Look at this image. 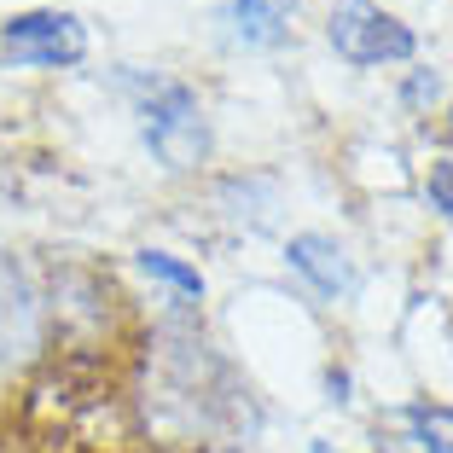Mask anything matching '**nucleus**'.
I'll list each match as a JSON object with an SVG mask.
<instances>
[{"instance_id": "obj_1", "label": "nucleus", "mask_w": 453, "mask_h": 453, "mask_svg": "<svg viewBox=\"0 0 453 453\" xmlns=\"http://www.w3.org/2000/svg\"><path fill=\"white\" fill-rule=\"evenodd\" d=\"M134 99V117H140V146L157 157V169L169 174H198L210 163V111H203L198 88L180 76H163V70H128L122 76Z\"/></svg>"}, {"instance_id": "obj_2", "label": "nucleus", "mask_w": 453, "mask_h": 453, "mask_svg": "<svg viewBox=\"0 0 453 453\" xmlns=\"http://www.w3.org/2000/svg\"><path fill=\"white\" fill-rule=\"evenodd\" d=\"M326 41H332V53L355 70L407 65V58L418 53L413 24H401L378 0H337L332 12H326Z\"/></svg>"}, {"instance_id": "obj_3", "label": "nucleus", "mask_w": 453, "mask_h": 453, "mask_svg": "<svg viewBox=\"0 0 453 453\" xmlns=\"http://www.w3.org/2000/svg\"><path fill=\"white\" fill-rule=\"evenodd\" d=\"M0 58L12 70H76L88 58V24L58 6L12 12L0 24Z\"/></svg>"}, {"instance_id": "obj_4", "label": "nucleus", "mask_w": 453, "mask_h": 453, "mask_svg": "<svg viewBox=\"0 0 453 453\" xmlns=\"http://www.w3.org/2000/svg\"><path fill=\"white\" fill-rule=\"evenodd\" d=\"M285 262H291V273H303L326 303H349V296L360 291L355 256H349L332 233H296V239L285 244Z\"/></svg>"}, {"instance_id": "obj_5", "label": "nucleus", "mask_w": 453, "mask_h": 453, "mask_svg": "<svg viewBox=\"0 0 453 453\" xmlns=\"http://www.w3.org/2000/svg\"><path fill=\"white\" fill-rule=\"evenodd\" d=\"M296 12H303V0H221L215 6L226 35L239 47H250V53H280L296 35Z\"/></svg>"}, {"instance_id": "obj_6", "label": "nucleus", "mask_w": 453, "mask_h": 453, "mask_svg": "<svg viewBox=\"0 0 453 453\" xmlns=\"http://www.w3.org/2000/svg\"><path fill=\"white\" fill-rule=\"evenodd\" d=\"M401 430H407L401 441H413V453H453V407H441V401H407Z\"/></svg>"}, {"instance_id": "obj_7", "label": "nucleus", "mask_w": 453, "mask_h": 453, "mask_svg": "<svg viewBox=\"0 0 453 453\" xmlns=\"http://www.w3.org/2000/svg\"><path fill=\"white\" fill-rule=\"evenodd\" d=\"M134 262H140V273H146V280H157V285H169V291H180L187 303H203V291H210L198 267L180 262V256H169V250H140Z\"/></svg>"}, {"instance_id": "obj_8", "label": "nucleus", "mask_w": 453, "mask_h": 453, "mask_svg": "<svg viewBox=\"0 0 453 453\" xmlns=\"http://www.w3.org/2000/svg\"><path fill=\"white\" fill-rule=\"evenodd\" d=\"M401 105L418 111V117H425L430 105H441V70H430V65L407 70V81H401Z\"/></svg>"}, {"instance_id": "obj_9", "label": "nucleus", "mask_w": 453, "mask_h": 453, "mask_svg": "<svg viewBox=\"0 0 453 453\" xmlns=\"http://www.w3.org/2000/svg\"><path fill=\"white\" fill-rule=\"evenodd\" d=\"M425 203L441 215V221H453V157H436L425 169Z\"/></svg>"}, {"instance_id": "obj_10", "label": "nucleus", "mask_w": 453, "mask_h": 453, "mask_svg": "<svg viewBox=\"0 0 453 453\" xmlns=\"http://www.w3.org/2000/svg\"><path fill=\"white\" fill-rule=\"evenodd\" d=\"M308 453H337V448H332V441H308Z\"/></svg>"}, {"instance_id": "obj_11", "label": "nucleus", "mask_w": 453, "mask_h": 453, "mask_svg": "<svg viewBox=\"0 0 453 453\" xmlns=\"http://www.w3.org/2000/svg\"><path fill=\"white\" fill-rule=\"evenodd\" d=\"M203 453H239V448H203Z\"/></svg>"}]
</instances>
